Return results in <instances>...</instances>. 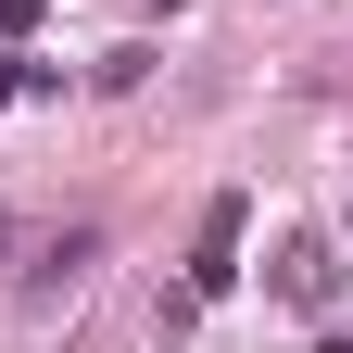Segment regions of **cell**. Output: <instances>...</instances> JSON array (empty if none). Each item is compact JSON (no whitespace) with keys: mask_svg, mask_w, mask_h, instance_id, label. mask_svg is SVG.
Here are the masks:
<instances>
[{"mask_svg":"<svg viewBox=\"0 0 353 353\" xmlns=\"http://www.w3.org/2000/svg\"><path fill=\"white\" fill-rule=\"evenodd\" d=\"M240 228H252V202H240V190H214V202H202V228H190V278H176L190 303H214V290L240 278Z\"/></svg>","mask_w":353,"mask_h":353,"instance_id":"6da1fadb","label":"cell"},{"mask_svg":"<svg viewBox=\"0 0 353 353\" xmlns=\"http://www.w3.org/2000/svg\"><path fill=\"white\" fill-rule=\"evenodd\" d=\"M328 290H341L328 240H290V252H278V303H303V316H328Z\"/></svg>","mask_w":353,"mask_h":353,"instance_id":"7a4b0ae2","label":"cell"},{"mask_svg":"<svg viewBox=\"0 0 353 353\" xmlns=\"http://www.w3.org/2000/svg\"><path fill=\"white\" fill-rule=\"evenodd\" d=\"M0 88H13V51H0Z\"/></svg>","mask_w":353,"mask_h":353,"instance_id":"3957f363","label":"cell"}]
</instances>
